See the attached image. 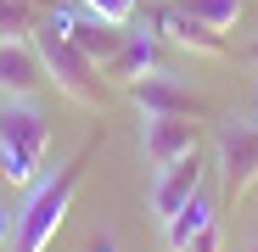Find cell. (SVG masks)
Returning <instances> with one entry per match:
<instances>
[{"mask_svg":"<svg viewBox=\"0 0 258 252\" xmlns=\"http://www.w3.org/2000/svg\"><path fill=\"white\" fill-rule=\"evenodd\" d=\"M90 151H96V146H79L51 180L34 185V196L23 202V213H17V246H12V252H45V246L56 241V230L68 224L73 191H79V180H84V168H90Z\"/></svg>","mask_w":258,"mask_h":252,"instance_id":"6da1fadb","label":"cell"},{"mask_svg":"<svg viewBox=\"0 0 258 252\" xmlns=\"http://www.w3.org/2000/svg\"><path fill=\"white\" fill-rule=\"evenodd\" d=\"M51 146V123L34 101H0V174L6 185H34Z\"/></svg>","mask_w":258,"mask_h":252,"instance_id":"7a4b0ae2","label":"cell"},{"mask_svg":"<svg viewBox=\"0 0 258 252\" xmlns=\"http://www.w3.org/2000/svg\"><path fill=\"white\" fill-rule=\"evenodd\" d=\"M34 45H39V56H45L51 84H56L68 101L90 107V112L107 107V73H101V62H90V56H84L68 34H56L51 23H39V28H34Z\"/></svg>","mask_w":258,"mask_h":252,"instance_id":"3957f363","label":"cell"},{"mask_svg":"<svg viewBox=\"0 0 258 252\" xmlns=\"http://www.w3.org/2000/svg\"><path fill=\"white\" fill-rule=\"evenodd\" d=\"M219 168H225V196L241 202L258 180V123H219Z\"/></svg>","mask_w":258,"mask_h":252,"instance_id":"277c9868","label":"cell"},{"mask_svg":"<svg viewBox=\"0 0 258 252\" xmlns=\"http://www.w3.org/2000/svg\"><path fill=\"white\" fill-rule=\"evenodd\" d=\"M129 101L141 107V118H202V96L185 90V84L174 73H163V67L129 84Z\"/></svg>","mask_w":258,"mask_h":252,"instance_id":"5b68a950","label":"cell"},{"mask_svg":"<svg viewBox=\"0 0 258 252\" xmlns=\"http://www.w3.org/2000/svg\"><path fill=\"white\" fill-rule=\"evenodd\" d=\"M51 84L45 56H39L34 39H0V96L6 101H34Z\"/></svg>","mask_w":258,"mask_h":252,"instance_id":"8992f818","label":"cell"},{"mask_svg":"<svg viewBox=\"0 0 258 252\" xmlns=\"http://www.w3.org/2000/svg\"><path fill=\"white\" fill-rule=\"evenodd\" d=\"M45 23H51L56 34H68V39H73V45H79L84 56H90V62H101V73H107V62L123 51V39H129L118 23H101V17H90V12L79 17V12H68V6H56Z\"/></svg>","mask_w":258,"mask_h":252,"instance_id":"52a82bcc","label":"cell"},{"mask_svg":"<svg viewBox=\"0 0 258 252\" xmlns=\"http://www.w3.org/2000/svg\"><path fill=\"white\" fill-rule=\"evenodd\" d=\"M197 123L191 118H146L141 123V157L146 168H168L180 157H197Z\"/></svg>","mask_w":258,"mask_h":252,"instance_id":"ba28073f","label":"cell"},{"mask_svg":"<svg viewBox=\"0 0 258 252\" xmlns=\"http://www.w3.org/2000/svg\"><path fill=\"white\" fill-rule=\"evenodd\" d=\"M197 191H202V162H197V157H180V162L157 168V180H152V219L168 224Z\"/></svg>","mask_w":258,"mask_h":252,"instance_id":"9c48e42d","label":"cell"},{"mask_svg":"<svg viewBox=\"0 0 258 252\" xmlns=\"http://www.w3.org/2000/svg\"><path fill=\"white\" fill-rule=\"evenodd\" d=\"M157 34H163V39H174V45H185V51H197V56H225V39L213 34L208 23H197V17L180 6V0H168V6H163Z\"/></svg>","mask_w":258,"mask_h":252,"instance_id":"30bf717a","label":"cell"},{"mask_svg":"<svg viewBox=\"0 0 258 252\" xmlns=\"http://www.w3.org/2000/svg\"><path fill=\"white\" fill-rule=\"evenodd\" d=\"M146 73H157V34H129L123 51L107 62V78L135 84V78H146Z\"/></svg>","mask_w":258,"mask_h":252,"instance_id":"8fae6325","label":"cell"},{"mask_svg":"<svg viewBox=\"0 0 258 252\" xmlns=\"http://www.w3.org/2000/svg\"><path fill=\"white\" fill-rule=\"evenodd\" d=\"M208 219H213V202H208V196L197 191V196H191V202L180 207V213L163 224V235H168V252H185V246H191V235H197V230H202Z\"/></svg>","mask_w":258,"mask_h":252,"instance_id":"7c38bea8","label":"cell"},{"mask_svg":"<svg viewBox=\"0 0 258 252\" xmlns=\"http://www.w3.org/2000/svg\"><path fill=\"white\" fill-rule=\"evenodd\" d=\"M180 6H185L197 23H208L213 34H230V28H236V17L247 12V0H180Z\"/></svg>","mask_w":258,"mask_h":252,"instance_id":"4fadbf2b","label":"cell"},{"mask_svg":"<svg viewBox=\"0 0 258 252\" xmlns=\"http://www.w3.org/2000/svg\"><path fill=\"white\" fill-rule=\"evenodd\" d=\"M39 0H0V39H34Z\"/></svg>","mask_w":258,"mask_h":252,"instance_id":"5bb4252c","label":"cell"},{"mask_svg":"<svg viewBox=\"0 0 258 252\" xmlns=\"http://www.w3.org/2000/svg\"><path fill=\"white\" fill-rule=\"evenodd\" d=\"M79 6L101 23H118V28H129V17H135V0H79Z\"/></svg>","mask_w":258,"mask_h":252,"instance_id":"9a60e30c","label":"cell"},{"mask_svg":"<svg viewBox=\"0 0 258 252\" xmlns=\"http://www.w3.org/2000/svg\"><path fill=\"white\" fill-rule=\"evenodd\" d=\"M185 252H219V213H213V219L191 235V246H185Z\"/></svg>","mask_w":258,"mask_h":252,"instance_id":"2e32d148","label":"cell"},{"mask_svg":"<svg viewBox=\"0 0 258 252\" xmlns=\"http://www.w3.org/2000/svg\"><path fill=\"white\" fill-rule=\"evenodd\" d=\"M12 246H17V213L0 202V252H12Z\"/></svg>","mask_w":258,"mask_h":252,"instance_id":"e0dca14e","label":"cell"},{"mask_svg":"<svg viewBox=\"0 0 258 252\" xmlns=\"http://www.w3.org/2000/svg\"><path fill=\"white\" fill-rule=\"evenodd\" d=\"M84 252H118V241H112V235H90V241H84Z\"/></svg>","mask_w":258,"mask_h":252,"instance_id":"ac0fdd59","label":"cell"},{"mask_svg":"<svg viewBox=\"0 0 258 252\" xmlns=\"http://www.w3.org/2000/svg\"><path fill=\"white\" fill-rule=\"evenodd\" d=\"M247 56H252V67H258V39H252V51H247Z\"/></svg>","mask_w":258,"mask_h":252,"instance_id":"d6986e66","label":"cell"},{"mask_svg":"<svg viewBox=\"0 0 258 252\" xmlns=\"http://www.w3.org/2000/svg\"><path fill=\"white\" fill-rule=\"evenodd\" d=\"M247 252H258V246H247Z\"/></svg>","mask_w":258,"mask_h":252,"instance_id":"ffe728a7","label":"cell"}]
</instances>
